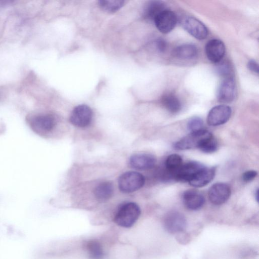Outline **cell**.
<instances>
[{"label":"cell","instance_id":"1","mask_svg":"<svg viewBox=\"0 0 259 259\" xmlns=\"http://www.w3.org/2000/svg\"><path fill=\"white\" fill-rule=\"evenodd\" d=\"M141 214L139 206L135 202H127L121 205L117 209L114 222L118 226L129 228L134 225Z\"/></svg>","mask_w":259,"mask_h":259},{"label":"cell","instance_id":"2","mask_svg":"<svg viewBox=\"0 0 259 259\" xmlns=\"http://www.w3.org/2000/svg\"><path fill=\"white\" fill-rule=\"evenodd\" d=\"M211 136H212L211 133L205 130L191 132L176 142L174 147L180 150L199 148L202 144Z\"/></svg>","mask_w":259,"mask_h":259},{"label":"cell","instance_id":"3","mask_svg":"<svg viewBox=\"0 0 259 259\" xmlns=\"http://www.w3.org/2000/svg\"><path fill=\"white\" fill-rule=\"evenodd\" d=\"M144 177L135 171H127L122 174L118 179V187L124 193H131L142 188L145 183Z\"/></svg>","mask_w":259,"mask_h":259},{"label":"cell","instance_id":"4","mask_svg":"<svg viewBox=\"0 0 259 259\" xmlns=\"http://www.w3.org/2000/svg\"><path fill=\"white\" fill-rule=\"evenodd\" d=\"M153 22L160 32L166 34L175 28L177 22V17L174 12L166 9L161 12Z\"/></svg>","mask_w":259,"mask_h":259},{"label":"cell","instance_id":"5","mask_svg":"<svg viewBox=\"0 0 259 259\" xmlns=\"http://www.w3.org/2000/svg\"><path fill=\"white\" fill-rule=\"evenodd\" d=\"M93 117L91 109L86 105H79L72 110L70 116V122L77 127H83L91 123Z\"/></svg>","mask_w":259,"mask_h":259},{"label":"cell","instance_id":"6","mask_svg":"<svg viewBox=\"0 0 259 259\" xmlns=\"http://www.w3.org/2000/svg\"><path fill=\"white\" fill-rule=\"evenodd\" d=\"M236 94V87L233 77L224 78L220 84L217 93L219 102L230 103L235 99Z\"/></svg>","mask_w":259,"mask_h":259},{"label":"cell","instance_id":"7","mask_svg":"<svg viewBox=\"0 0 259 259\" xmlns=\"http://www.w3.org/2000/svg\"><path fill=\"white\" fill-rule=\"evenodd\" d=\"M231 108L227 105H220L212 108L207 117L209 125L218 126L227 122L231 115Z\"/></svg>","mask_w":259,"mask_h":259},{"label":"cell","instance_id":"8","mask_svg":"<svg viewBox=\"0 0 259 259\" xmlns=\"http://www.w3.org/2000/svg\"><path fill=\"white\" fill-rule=\"evenodd\" d=\"M230 186L224 183H217L212 185L208 192L210 201L214 205H221L225 203L231 195Z\"/></svg>","mask_w":259,"mask_h":259},{"label":"cell","instance_id":"9","mask_svg":"<svg viewBox=\"0 0 259 259\" xmlns=\"http://www.w3.org/2000/svg\"><path fill=\"white\" fill-rule=\"evenodd\" d=\"M186 224L184 215L176 211L169 212L164 220V226L166 230L172 234L183 231L185 229Z\"/></svg>","mask_w":259,"mask_h":259},{"label":"cell","instance_id":"10","mask_svg":"<svg viewBox=\"0 0 259 259\" xmlns=\"http://www.w3.org/2000/svg\"><path fill=\"white\" fill-rule=\"evenodd\" d=\"M182 25L189 34L198 39H204L207 36L208 31L207 27L194 17H186L183 21Z\"/></svg>","mask_w":259,"mask_h":259},{"label":"cell","instance_id":"11","mask_svg":"<svg viewBox=\"0 0 259 259\" xmlns=\"http://www.w3.org/2000/svg\"><path fill=\"white\" fill-rule=\"evenodd\" d=\"M225 46L224 42L218 39L209 40L205 47L207 58L211 62L218 63L222 61L225 54Z\"/></svg>","mask_w":259,"mask_h":259},{"label":"cell","instance_id":"12","mask_svg":"<svg viewBox=\"0 0 259 259\" xmlns=\"http://www.w3.org/2000/svg\"><path fill=\"white\" fill-rule=\"evenodd\" d=\"M204 166V165L202 164L194 161L183 164L176 174L174 180L177 181L189 183Z\"/></svg>","mask_w":259,"mask_h":259},{"label":"cell","instance_id":"13","mask_svg":"<svg viewBox=\"0 0 259 259\" xmlns=\"http://www.w3.org/2000/svg\"><path fill=\"white\" fill-rule=\"evenodd\" d=\"M183 201L185 206L189 209L197 210L203 207L205 199L201 193L196 190L190 189L183 194Z\"/></svg>","mask_w":259,"mask_h":259},{"label":"cell","instance_id":"14","mask_svg":"<svg viewBox=\"0 0 259 259\" xmlns=\"http://www.w3.org/2000/svg\"><path fill=\"white\" fill-rule=\"evenodd\" d=\"M156 161L154 156L147 153H139L132 155L130 159V164L134 168L145 170L153 167Z\"/></svg>","mask_w":259,"mask_h":259},{"label":"cell","instance_id":"15","mask_svg":"<svg viewBox=\"0 0 259 259\" xmlns=\"http://www.w3.org/2000/svg\"><path fill=\"white\" fill-rule=\"evenodd\" d=\"M55 123V119L52 115L45 114L34 117L31 121V125L35 132L47 133L54 128Z\"/></svg>","mask_w":259,"mask_h":259},{"label":"cell","instance_id":"16","mask_svg":"<svg viewBox=\"0 0 259 259\" xmlns=\"http://www.w3.org/2000/svg\"><path fill=\"white\" fill-rule=\"evenodd\" d=\"M215 174V167H208L204 166L194 176L189 183L195 187H203L212 181Z\"/></svg>","mask_w":259,"mask_h":259},{"label":"cell","instance_id":"17","mask_svg":"<svg viewBox=\"0 0 259 259\" xmlns=\"http://www.w3.org/2000/svg\"><path fill=\"white\" fill-rule=\"evenodd\" d=\"M182 157L178 154L169 155L166 159L165 168L166 177L168 179L174 180V177L183 165Z\"/></svg>","mask_w":259,"mask_h":259},{"label":"cell","instance_id":"18","mask_svg":"<svg viewBox=\"0 0 259 259\" xmlns=\"http://www.w3.org/2000/svg\"><path fill=\"white\" fill-rule=\"evenodd\" d=\"M166 9L165 3L160 1H151L145 5L143 17L145 19L154 21L155 17L162 11Z\"/></svg>","mask_w":259,"mask_h":259},{"label":"cell","instance_id":"19","mask_svg":"<svg viewBox=\"0 0 259 259\" xmlns=\"http://www.w3.org/2000/svg\"><path fill=\"white\" fill-rule=\"evenodd\" d=\"M173 56L181 60H191L197 57V47L191 44L181 45L176 47L173 51Z\"/></svg>","mask_w":259,"mask_h":259},{"label":"cell","instance_id":"20","mask_svg":"<svg viewBox=\"0 0 259 259\" xmlns=\"http://www.w3.org/2000/svg\"><path fill=\"white\" fill-rule=\"evenodd\" d=\"M161 103L164 107L171 113H178L182 108L180 100L175 94L171 93L164 94L161 98Z\"/></svg>","mask_w":259,"mask_h":259},{"label":"cell","instance_id":"21","mask_svg":"<svg viewBox=\"0 0 259 259\" xmlns=\"http://www.w3.org/2000/svg\"><path fill=\"white\" fill-rule=\"evenodd\" d=\"M113 193V187L109 182H102L95 189L94 194L97 199L100 201H104L109 199Z\"/></svg>","mask_w":259,"mask_h":259},{"label":"cell","instance_id":"22","mask_svg":"<svg viewBox=\"0 0 259 259\" xmlns=\"http://www.w3.org/2000/svg\"><path fill=\"white\" fill-rule=\"evenodd\" d=\"M87 252L90 259H103L104 250L101 244L97 240L89 241L86 245Z\"/></svg>","mask_w":259,"mask_h":259},{"label":"cell","instance_id":"23","mask_svg":"<svg viewBox=\"0 0 259 259\" xmlns=\"http://www.w3.org/2000/svg\"><path fill=\"white\" fill-rule=\"evenodd\" d=\"M124 3V1L120 0L99 1L98 4L103 11L108 13H114L123 6Z\"/></svg>","mask_w":259,"mask_h":259},{"label":"cell","instance_id":"24","mask_svg":"<svg viewBox=\"0 0 259 259\" xmlns=\"http://www.w3.org/2000/svg\"><path fill=\"white\" fill-rule=\"evenodd\" d=\"M218 73L224 78L233 77L231 65L227 61H220L217 67Z\"/></svg>","mask_w":259,"mask_h":259},{"label":"cell","instance_id":"25","mask_svg":"<svg viewBox=\"0 0 259 259\" xmlns=\"http://www.w3.org/2000/svg\"><path fill=\"white\" fill-rule=\"evenodd\" d=\"M199 149L206 153H213L218 149V142L212 136L206 140Z\"/></svg>","mask_w":259,"mask_h":259},{"label":"cell","instance_id":"26","mask_svg":"<svg viewBox=\"0 0 259 259\" xmlns=\"http://www.w3.org/2000/svg\"><path fill=\"white\" fill-rule=\"evenodd\" d=\"M203 121L202 119L197 116L190 118L187 124L188 129L191 132H197L203 130Z\"/></svg>","mask_w":259,"mask_h":259},{"label":"cell","instance_id":"27","mask_svg":"<svg viewBox=\"0 0 259 259\" xmlns=\"http://www.w3.org/2000/svg\"><path fill=\"white\" fill-rule=\"evenodd\" d=\"M257 172L254 170H249L245 171L242 175V180L245 182H249L252 181L257 176Z\"/></svg>","mask_w":259,"mask_h":259},{"label":"cell","instance_id":"28","mask_svg":"<svg viewBox=\"0 0 259 259\" xmlns=\"http://www.w3.org/2000/svg\"><path fill=\"white\" fill-rule=\"evenodd\" d=\"M155 47L159 52H164L166 49V42L162 38H159L155 41Z\"/></svg>","mask_w":259,"mask_h":259},{"label":"cell","instance_id":"29","mask_svg":"<svg viewBox=\"0 0 259 259\" xmlns=\"http://www.w3.org/2000/svg\"><path fill=\"white\" fill-rule=\"evenodd\" d=\"M247 67L250 70L258 74V65L257 63L255 60H250L248 62Z\"/></svg>","mask_w":259,"mask_h":259},{"label":"cell","instance_id":"30","mask_svg":"<svg viewBox=\"0 0 259 259\" xmlns=\"http://www.w3.org/2000/svg\"><path fill=\"white\" fill-rule=\"evenodd\" d=\"M258 190L257 189L256 190V191L255 192V198H256V201H258Z\"/></svg>","mask_w":259,"mask_h":259}]
</instances>
